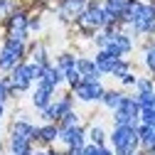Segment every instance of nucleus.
<instances>
[{
    "label": "nucleus",
    "mask_w": 155,
    "mask_h": 155,
    "mask_svg": "<svg viewBox=\"0 0 155 155\" xmlns=\"http://www.w3.org/2000/svg\"><path fill=\"white\" fill-rule=\"evenodd\" d=\"M108 138H111L116 155H135L140 148V138H138V128L135 126H113Z\"/></svg>",
    "instance_id": "obj_1"
},
{
    "label": "nucleus",
    "mask_w": 155,
    "mask_h": 155,
    "mask_svg": "<svg viewBox=\"0 0 155 155\" xmlns=\"http://www.w3.org/2000/svg\"><path fill=\"white\" fill-rule=\"evenodd\" d=\"M25 54H27V42L5 37V42L0 45V71L10 74L20 62H25Z\"/></svg>",
    "instance_id": "obj_2"
},
{
    "label": "nucleus",
    "mask_w": 155,
    "mask_h": 155,
    "mask_svg": "<svg viewBox=\"0 0 155 155\" xmlns=\"http://www.w3.org/2000/svg\"><path fill=\"white\" fill-rule=\"evenodd\" d=\"M8 76H10V84H12L15 94L30 91V86L40 79V64H35L32 59H30V62H20Z\"/></svg>",
    "instance_id": "obj_3"
},
{
    "label": "nucleus",
    "mask_w": 155,
    "mask_h": 155,
    "mask_svg": "<svg viewBox=\"0 0 155 155\" xmlns=\"http://www.w3.org/2000/svg\"><path fill=\"white\" fill-rule=\"evenodd\" d=\"M76 22L89 35H96V30H104V0H89L81 15L76 17Z\"/></svg>",
    "instance_id": "obj_4"
},
{
    "label": "nucleus",
    "mask_w": 155,
    "mask_h": 155,
    "mask_svg": "<svg viewBox=\"0 0 155 155\" xmlns=\"http://www.w3.org/2000/svg\"><path fill=\"white\" fill-rule=\"evenodd\" d=\"M113 123L116 126H135L140 123V106L135 101V96H123L121 106L113 111Z\"/></svg>",
    "instance_id": "obj_5"
},
{
    "label": "nucleus",
    "mask_w": 155,
    "mask_h": 155,
    "mask_svg": "<svg viewBox=\"0 0 155 155\" xmlns=\"http://www.w3.org/2000/svg\"><path fill=\"white\" fill-rule=\"evenodd\" d=\"M5 30H8L5 37L27 42V37H30V15L25 10H12L8 15V20H5Z\"/></svg>",
    "instance_id": "obj_6"
},
{
    "label": "nucleus",
    "mask_w": 155,
    "mask_h": 155,
    "mask_svg": "<svg viewBox=\"0 0 155 155\" xmlns=\"http://www.w3.org/2000/svg\"><path fill=\"white\" fill-rule=\"evenodd\" d=\"M71 91H74V96H76L79 101H84V104H96V101H101L106 86L101 84V79H81Z\"/></svg>",
    "instance_id": "obj_7"
},
{
    "label": "nucleus",
    "mask_w": 155,
    "mask_h": 155,
    "mask_svg": "<svg viewBox=\"0 0 155 155\" xmlns=\"http://www.w3.org/2000/svg\"><path fill=\"white\" fill-rule=\"evenodd\" d=\"M86 128L79 126H59V143L64 148H81L86 145Z\"/></svg>",
    "instance_id": "obj_8"
},
{
    "label": "nucleus",
    "mask_w": 155,
    "mask_h": 155,
    "mask_svg": "<svg viewBox=\"0 0 155 155\" xmlns=\"http://www.w3.org/2000/svg\"><path fill=\"white\" fill-rule=\"evenodd\" d=\"M40 84H47L52 89H59L64 84V71L57 67V64H47V67H40Z\"/></svg>",
    "instance_id": "obj_9"
},
{
    "label": "nucleus",
    "mask_w": 155,
    "mask_h": 155,
    "mask_svg": "<svg viewBox=\"0 0 155 155\" xmlns=\"http://www.w3.org/2000/svg\"><path fill=\"white\" fill-rule=\"evenodd\" d=\"M54 91H57V89L37 81V86H35V91H32V106H35L37 111H42L45 106H49V104L54 101Z\"/></svg>",
    "instance_id": "obj_10"
},
{
    "label": "nucleus",
    "mask_w": 155,
    "mask_h": 155,
    "mask_svg": "<svg viewBox=\"0 0 155 155\" xmlns=\"http://www.w3.org/2000/svg\"><path fill=\"white\" fill-rule=\"evenodd\" d=\"M59 140V123H42L37 126V135H35V143L40 145H52Z\"/></svg>",
    "instance_id": "obj_11"
},
{
    "label": "nucleus",
    "mask_w": 155,
    "mask_h": 155,
    "mask_svg": "<svg viewBox=\"0 0 155 155\" xmlns=\"http://www.w3.org/2000/svg\"><path fill=\"white\" fill-rule=\"evenodd\" d=\"M10 135L12 138H27L35 143V135H37V126L27 118H17L12 126H10Z\"/></svg>",
    "instance_id": "obj_12"
},
{
    "label": "nucleus",
    "mask_w": 155,
    "mask_h": 155,
    "mask_svg": "<svg viewBox=\"0 0 155 155\" xmlns=\"http://www.w3.org/2000/svg\"><path fill=\"white\" fill-rule=\"evenodd\" d=\"M121 59H123V57H113V54L106 52V49H99V52H96V57H94V62H96V67H99L101 74H113Z\"/></svg>",
    "instance_id": "obj_13"
},
{
    "label": "nucleus",
    "mask_w": 155,
    "mask_h": 155,
    "mask_svg": "<svg viewBox=\"0 0 155 155\" xmlns=\"http://www.w3.org/2000/svg\"><path fill=\"white\" fill-rule=\"evenodd\" d=\"M138 138L143 150H155V121L153 123H138Z\"/></svg>",
    "instance_id": "obj_14"
},
{
    "label": "nucleus",
    "mask_w": 155,
    "mask_h": 155,
    "mask_svg": "<svg viewBox=\"0 0 155 155\" xmlns=\"http://www.w3.org/2000/svg\"><path fill=\"white\" fill-rule=\"evenodd\" d=\"M76 69H79L81 79H101L104 76L99 71V67H96V62L89 59V57H79V59H76Z\"/></svg>",
    "instance_id": "obj_15"
},
{
    "label": "nucleus",
    "mask_w": 155,
    "mask_h": 155,
    "mask_svg": "<svg viewBox=\"0 0 155 155\" xmlns=\"http://www.w3.org/2000/svg\"><path fill=\"white\" fill-rule=\"evenodd\" d=\"M130 3L133 0H104V8L118 20L121 25H123V15L128 12V8H130Z\"/></svg>",
    "instance_id": "obj_16"
},
{
    "label": "nucleus",
    "mask_w": 155,
    "mask_h": 155,
    "mask_svg": "<svg viewBox=\"0 0 155 155\" xmlns=\"http://www.w3.org/2000/svg\"><path fill=\"white\" fill-rule=\"evenodd\" d=\"M123 91H118V89H106L104 91V96H101V104L108 108V111H116V108H118L121 106V101H123Z\"/></svg>",
    "instance_id": "obj_17"
},
{
    "label": "nucleus",
    "mask_w": 155,
    "mask_h": 155,
    "mask_svg": "<svg viewBox=\"0 0 155 155\" xmlns=\"http://www.w3.org/2000/svg\"><path fill=\"white\" fill-rule=\"evenodd\" d=\"M10 155H27V153H32L35 148H32V140H27V138H12L10 135Z\"/></svg>",
    "instance_id": "obj_18"
},
{
    "label": "nucleus",
    "mask_w": 155,
    "mask_h": 155,
    "mask_svg": "<svg viewBox=\"0 0 155 155\" xmlns=\"http://www.w3.org/2000/svg\"><path fill=\"white\" fill-rule=\"evenodd\" d=\"M86 138H89V143H94V145H106V130H104V126H91L89 130H86Z\"/></svg>",
    "instance_id": "obj_19"
},
{
    "label": "nucleus",
    "mask_w": 155,
    "mask_h": 155,
    "mask_svg": "<svg viewBox=\"0 0 155 155\" xmlns=\"http://www.w3.org/2000/svg\"><path fill=\"white\" fill-rule=\"evenodd\" d=\"M76 59H79V57H74L71 52H59V57H57L54 64L62 71H69V69H76Z\"/></svg>",
    "instance_id": "obj_20"
},
{
    "label": "nucleus",
    "mask_w": 155,
    "mask_h": 155,
    "mask_svg": "<svg viewBox=\"0 0 155 155\" xmlns=\"http://www.w3.org/2000/svg\"><path fill=\"white\" fill-rule=\"evenodd\" d=\"M143 62H145L148 71H150V74L155 76V42L145 45V49H143Z\"/></svg>",
    "instance_id": "obj_21"
},
{
    "label": "nucleus",
    "mask_w": 155,
    "mask_h": 155,
    "mask_svg": "<svg viewBox=\"0 0 155 155\" xmlns=\"http://www.w3.org/2000/svg\"><path fill=\"white\" fill-rule=\"evenodd\" d=\"M135 94H155V81L148 76H138L135 79Z\"/></svg>",
    "instance_id": "obj_22"
},
{
    "label": "nucleus",
    "mask_w": 155,
    "mask_h": 155,
    "mask_svg": "<svg viewBox=\"0 0 155 155\" xmlns=\"http://www.w3.org/2000/svg\"><path fill=\"white\" fill-rule=\"evenodd\" d=\"M32 62L40 64V67H47V64H49V54H47V49H45L42 45H35V47H32Z\"/></svg>",
    "instance_id": "obj_23"
},
{
    "label": "nucleus",
    "mask_w": 155,
    "mask_h": 155,
    "mask_svg": "<svg viewBox=\"0 0 155 155\" xmlns=\"http://www.w3.org/2000/svg\"><path fill=\"white\" fill-rule=\"evenodd\" d=\"M12 94H15V89H12V84H10V76L0 79V101H3V104H8Z\"/></svg>",
    "instance_id": "obj_24"
},
{
    "label": "nucleus",
    "mask_w": 155,
    "mask_h": 155,
    "mask_svg": "<svg viewBox=\"0 0 155 155\" xmlns=\"http://www.w3.org/2000/svg\"><path fill=\"white\" fill-rule=\"evenodd\" d=\"M86 150H89V155H116L113 148H108V145H94V143H86Z\"/></svg>",
    "instance_id": "obj_25"
},
{
    "label": "nucleus",
    "mask_w": 155,
    "mask_h": 155,
    "mask_svg": "<svg viewBox=\"0 0 155 155\" xmlns=\"http://www.w3.org/2000/svg\"><path fill=\"white\" fill-rule=\"evenodd\" d=\"M81 81V74H79V69H69V71H64V84H69L71 89Z\"/></svg>",
    "instance_id": "obj_26"
},
{
    "label": "nucleus",
    "mask_w": 155,
    "mask_h": 155,
    "mask_svg": "<svg viewBox=\"0 0 155 155\" xmlns=\"http://www.w3.org/2000/svg\"><path fill=\"white\" fill-rule=\"evenodd\" d=\"M59 126H79V116H76V111H69L67 116H62Z\"/></svg>",
    "instance_id": "obj_27"
},
{
    "label": "nucleus",
    "mask_w": 155,
    "mask_h": 155,
    "mask_svg": "<svg viewBox=\"0 0 155 155\" xmlns=\"http://www.w3.org/2000/svg\"><path fill=\"white\" fill-rule=\"evenodd\" d=\"M153 121H155V108L153 106L140 108V123H153Z\"/></svg>",
    "instance_id": "obj_28"
},
{
    "label": "nucleus",
    "mask_w": 155,
    "mask_h": 155,
    "mask_svg": "<svg viewBox=\"0 0 155 155\" xmlns=\"http://www.w3.org/2000/svg\"><path fill=\"white\" fill-rule=\"evenodd\" d=\"M128 71H130V64H128L126 59H121V62H118V67H116V71H113V76H116V79H121V76H123V74H128Z\"/></svg>",
    "instance_id": "obj_29"
},
{
    "label": "nucleus",
    "mask_w": 155,
    "mask_h": 155,
    "mask_svg": "<svg viewBox=\"0 0 155 155\" xmlns=\"http://www.w3.org/2000/svg\"><path fill=\"white\" fill-rule=\"evenodd\" d=\"M12 10H15L12 8V0H0V17H8Z\"/></svg>",
    "instance_id": "obj_30"
},
{
    "label": "nucleus",
    "mask_w": 155,
    "mask_h": 155,
    "mask_svg": "<svg viewBox=\"0 0 155 155\" xmlns=\"http://www.w3.org/2000/svg\"><path fill=\"white\" fill-rule=\"evenodd\" d=\"M135 79H138V76H133V74L128 71V74L121 76V84H123V86H135Z\"/></svg>",
    "instance_id": "obj_31"
},
{
    "label": "nucleus",
    "mask_w": 155,
    "mask_h": 155,
    "mask_svg": "<svg viewBox=\"0 0 155 155\" xmlns=\"http://www.w3.org/2000/svg\"><path fill=\"white\" fill-rule=\"evenodd\" d=\"M35 155H59V153H57L52 145H42L40 150H35Z\"/></svg>",
    "instance_id": "obj_32"
},
{
    "label": "nucleus",
    "mask_w": 155,
    "mask_h": 155,
    "mask_svg": "<svg viewBox=\"0 0 155 155\" xmlns=\"http://www.w3.org/2000/svg\"><path fill=\"white\" fill-rule=\"evenodd\" d=\"M30 30H32V32L40 30V17H32V20H30Z\"/></svg>",
    "instance_id": "obj_33"
},
{
    "label": "nucleus",
    "mask_w": 155,
    "mask_h": 155,
    "mask_svg": "<svg viewBox=\"0 0 155 155\" xmlns=\"http://www.w3.org/2000/svg\"><path fill=\"white\" fill-rule=\"evenodd\" d=\"M3 116H5V104L0 101V118H3Z\"/></svg>",
    "instance_id": "obj_34"
},
{
    "label": "nucleus",
    "mask_w": 155,
    "mask_h": 155,
    "mask_svg": "<svg viewBox=\"0 0 155 155\" xmlns=\"http://www.w3.org/2000/svg\"><path fill=\"white\" fill-rule=\"evenodd\" d=\"M153 108H155V94H153Z\"/></svg>",
    "instance_id": "obj_35"
},
{
    "label": "nucleus",
    "mask_w": 155,
    "mask_h": 155,
    "mask_svg": "<svg viewBox=\"0 0 155 155\" xmlns=\"http://www.w3.org/2000/svg\"><path fill=\"white\" fill-rule=\"evenodd\" d=\"M0 155H3V148H0Z\"/></svg>",
    "instance_id": "obj_36"
},
{
    "label": "nucleus",
    "mask_w": 155,
    "mask_h": 155,
    "mask_svg": "<svg viewBox=\"0 0 155 155\" xmlns=\"http://www.w3.org/2000/svg\"><path fill=\"white\" fill-rule=\"evenodd\" d=\"M148 155H153V153H148Z\"/></svg>",
    "instance_id": "obj_37"
},
{
    "label": "nucleus",
    "mask_w": 155,
    "mask_h": 155,
    "mask_svg": "<svg viewBox=\"0 0 155 155\" xmlns=\"http://www.w3.org/2000/svg\"><path fill=\"white\" fill-rule=\"evenodd\" d=\"M135 155H138V153H135Z\"/></svg>",
    "instance_id": "obj_38"
}]
</instances>
